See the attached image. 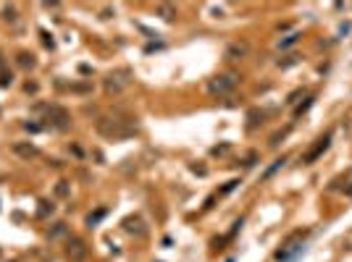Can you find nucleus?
<instances>
[{
  "label": "nucleus",
  "instance_id": "1",
  "mask_svg": "<svg viewBox=\"0 0 352 262\" xmlns=\"http://www.w3.org/2000/svg\"><path fill=\"white\" fill-rule=\"evenodd\" d=\"M97 134L111 139V142H121V139H131L137 134V118L124 116V113H108L100 116L97 121Z\"/></svg>",
  "mask_w": 352,
  "mask_h": 262
},
{
  "label": "nucleus",
  "instance_id": "2",
  "mask_svg": "<svg viewBox=\"0 0 352 262\" xmlns=\"http://www.w3.org/2000/svg\"><path fill=\"white\" fill-rule=\"evenodd\" d=\"M237 84H239V76L237 74H218L208 81V95L213 97H226L237 90Z\"/></svg>",
  "mask_w": 352,
  "mask_h": 262
},
{
  "label": "nucleus",
  "instance_id": "3",
  "mask_svg": "<svg viewBox=\"0 0 352 262\" xmlns=\"http://www.w3.org/2000/svg\"><path fill=\"white\" fill-rule=\"evenodd\" d=\"M42 113H45V121L50 123V128H55V131H66L71 126V116H69V111H63L61 105H45V107H40Z\"/></svg>",
  "mask_w": 352,
  "mask_h": 262
},
{
  "label": "nucleus",
  "instance_id": "4",
  "mask_svg": "<svg viewBox=\"0 0 352 262\" xmlns=\"http://www.w3.org/2000/svg\"><path fill=\"white\" fill-rule=\"evenodd\" d=\"M131 84V71L129 69H116V71H111L105 76V92L108 95H119V92H124L126 86Z\"/></svg>",
  "mask_w": 352,
  "mask_h": 262
},
{
  "label": "nucleus",
  "instance_id": "5",
  "mask_svg": "<svg viewBox=\"0 0 352 262\" xmlns=\"http://www.w3.org/2000/svg\"><path fill=\"white\" fill-rule=\"evenodd\" d=\"M305 236H307L305 231L292 233V236L287 238V242H284V247L276 252V259H279V262H292V257L302 252V242H305Z\"/></svg>",
  "mask_w": 352,
  "mask_h": 262
},
{
  "label": "nucleus",
  "instance_id": "6",
  "mask_svg": "<svg viewBox=\"0 0 352 262\" xmlns=\"http://www.w3.org/2000/svg\"><path fill=\"white\" fill-rule=\"evenodd\" d=\"M87 254H90V247L84 244V238L71 236L69 242H66V257L71 262H82V259H87Z\"/></svg>",
  "mask_w": 352,
  "mask_h": 262
},
{
  "label": "nucleus",
  "instance_id": "7",
  "mask_svg": "<svg viewBox=\"0 0 352 262\" xmlns=\"http://www.w3.org/2000/svg\"><path fill=\"white\" fill-rule=\"evenodd\" d=\"M328 147H331V131H326L323 137H318V139H316V144H313V147H310V149H307L305 155H302V163H316V160L323 155V152H326Z\"/></svg>",
  "mask_w": 352,
  "mask_h": 262
},
{
  "label": "nucleus",
  "instance_id": "8",
  "mask_svg": "<svg viewBox=\"0 0 352 262\" xmlns=\"http://www.w3.org/2000/svg\"><path fill=\"white\" fill-rule=\"evenodd\" d=\"M247 53H250V45L245 39H234V42L226 45V58L229 60H242V58H247Z\"/></svg>",
  "mask_w": 352,
  "mask_h": 262
},
{
  "label": "nucleus",
  "instance_id": "9",
  "mask_svg": "<svg viewBox=\"0 0 352 262\" xmlns=\"http://www.w3.org/2000/svg\"><path fill=\"white\" fill-rule=\"evenodd\" d=\"M13 152H16L21 160H32V158L40 155V149H37L34 144H29V142H13Z\"/></svg>",
  "mask_w": 352,
  "mask_h": 262
},
{
  "label": "nucleus",
  "instance_id": "10",
  "mask_svg": "<svg viewBox=\"0 0 352 262\" xmlns=\"http://www.w3.org/2000/svg\"><path fill=\"white\" fill-rule=\"evenodd\" d=\"M124 228L129 231V233H137V236H145V221H142V217L140 215H131V217H126V221H124Z\"/></svg>",
  "mask_w": 352,
  "mask_h": 262
},
{
  "label": "nucleus",
  "instance_id": "11",
  "mask_svg": "<svg viewBox=\"0 0 352 262\" xmlns=\"http://www.w3.org/2000/svg\"><path fill=\"white\" fill-rule=\"evenodd\" d=\"M16 63L21 66V69H34V55H32V53H18V55H16Z\"/></svg>",
  "mask_w": 352,
  "mask_h": 262
},
{
  "label": "nucleus",
  "instance_id": "12",
  "mask_svg": "<svg viewBox=\"0 0 352 262\" xmlns=\"http://www.w3.org/2000/svg\"><path fill=\"white\" fill-rule=\"evenodd\" d=\"M158 16L166 18V21H173V18H176V8L168 6V3H163V6H158Z\"/></svg>",
  "mask_w": 352,
  "mask_h": 262
},
{
  "label": "nucleus",
  "instance_id": "13",
  "mask_svg": "<svg viewBox=\"0 0 352 262\" xmlns=\"http://www.w3.org/2000/svg\"><path fill=\"white\" fill-rule=\"evenodd\" d=\"M53 212H55V205H53V202H45V200L40 202V207H37V215H40V217H48V215H53Z\"/></svg>",
  "mask_w": 352,
  "mask_h": 262
},
{
  "label": "nucleus",
  "instance_id": "14",
  "mask_svg": "<svg viewBox=\"0 0 352 262\" xmlns=\"http://www.w3.org/2000/svg\"><path fill=\"white\" fill-rule=\"evenodd\" d=\"M103 217H105V210L100 207V210H95V212L87 215V226H90V228H92V226H97V223L103 221Z\"/></svg>",
  "mask_w": 352,
  "mask_h": 262
},
{
  "label": "nucleus",
  "instance_id": "15",
  "mask_svg": "<svg viewBox=\"0 0 352 262\" xmlns=\"http://www.w3.org/2000/svg\"><path fill=\"white\" fill-rule=\"evenodd\" d=\"M250 123H247V128H255L258 123H263V118H266V113H263V111H250Z\"/></svg>",
  "mask_w": 352,
  "mask_h": 262
},
{
  "label": "nucleus",
  "instance_id": "16",
  "mask_svg": "<svg viewBox=\"0 0 352 262\" xmlns=\"http://www.w3.org/2000/svg\"><path fill=\"white\" fill-rule=\"evenodd\" d=\"M313 102H316V97H307V100H305L302 105H297V107H295V116L300 118L302 113H307V111H310V105H313Z\"/></svg>",
  "mask_w": 352,
  "mask_h": 262
},
{
  "label": "nucleus",
  "instance_id": "17",
  "mask_svg": "<svg viewBox=\"0 0 352 262\" xmlns=\"http://www.w3.org/2000/svg\"><path fill=\"white\" fill-rule=\"evenodd\" d=\"M284 163H287V158H279V160H273V165H271V168L266 170V179H271V176H273V173H276V170H279V168H281Z\"/></svg>",
  "mask_w": 352,
  "mask_h": 262
},
{
  "label": "nucleus",
  "instance_id": "18",
  "mask_svg": "<svg viewBox=\"0 0 352 262\" xmlns=\"http://www.w3.org/2000/svg\"><path fill=\"white\" fill-rule=\"evenodd\" d=\"M300 39V34L295 32V34H289V37H284L281 42H279V48H289V45H295V42Z\"/></svg>",
  "mask_w": 352,
  "mask_h": 262
},
{
  "label": "nucleus",
  "instance_id": "19",
  "mask_svg": "<svg viewBox=\"0 0 352 262\" xmlns=\"http://www.w3.org/2000/svg\"><path fill=\"white\" fill-rule=\"evenodd\" d=\"M40 37H42V45H45V48H50V50L55 48V42H53V37H50V34L45 32V29H42V32H40Z\"/></svg>",
  "mask_w": 352,
  "mask_h": 262
},
{
  "label": "nucleus",
  "instance_id": "20",
  "mask_svg": "<svg viewBox=\"0 0 352 262\" xmlns=\"http://www.w3.org/2000/svg\"><path fill=\"white\" fill-rule=\"evenodd\" d=\"M55 194H58V196H69V181H58Z\"/></svg>",
  "mask_w": 352,
  "mask_h": 262
},
{
  "label": "nucleus",
  "instance_id": "21",
  "mask_svg": "<svg viewBox=\"0 0 352 262\" xmlns=\"http://www.w3.org/2000/svg\"><path fill=\"white\" fill-rule=\"evenodd\" d=\"M3 18L6 21H16V6H6L3 8Z\"/></svg>",
  "mask_w": 352,
  "mask_h": 262
},
{
  "label": "nucleus",
  "instance_id": "22",
  "mask_svg": "<svg viewBox=\"0 0 352 262\" xmlns=\"http://www.w3.org/2000/svg\"><path fill=\"white\" fill-rule=\"evenodd\" d=\"M287 134H289V128H284V131H276V134L271 137V147H276V144H279V142H281L284 137H287Z\"/></svg>",
  "mask_w": 352,
  "mask_h": 262
},
{
  "label": "nucleus",
  "instance_id": "23",
  "mask_svg": "<svg viewBox=\"0 0 352 262\" xmlns=\"http://www.w3.org/2000/svg\"><path fill=\"white\" fill-rule=\"evenodd\" d=\"M11 81H13L11 71H3V74H0V86H11Z\"/></svg>",
  "mask_w": 352,
  "mask_h": 262
},
{
  "label": "nucleus",
  "instance_id": "24",
  "mask_svg": "<svg viewBox=\"0 0 352 262\" xmlns=\"http://www.w3.org/2000/svg\"><path fill=\"white\" fill-rule=\"evenodd\" d=\"M63 233H66V226H63V223H58V226L50 231V238H58V236H63Z\"/></svg>",
  "mask_w": 352,
  "mask_h": 262
},
{
  "label": "nucleus",
  "instance_id": "25",
  "mask_svg": "<svg viewBox=\"0 0 352 262\" xmlns=\"http://www.w3.org/2000/svg\"><path fill=\"white\" fill-rule=\"evenodd\" d=\"M297 63V55H289L287 60H279V66H281V69H289V66H295Z\"/></svg>",
  "mask_w": 352,
  "mask_h": 262
},
{
  "label": "nucleus",
  "instance_id": "26",
  "mask_svg": "<svg viewBox=\"0 0 352 262\" xmlns=\"http://www.w3.org/2000/svg\"><path fill=\"white\" fill-rule=\"evenodd\" d=\"M297 97H302V90L292 92V95H289V100H287V105H295V102H297Z\"/></svg>",
  "mask_w": 352,
  "mask_h": 262
},
{
  "label": "nucleus",
  "instance_id": "27",
  "mask_svg": "<svg viewBox=\"0 0 352 262\" xmlns=\"http://www.w3.org/2000/svg\"><path fill=\"white\" fill-rule=\"evenodd\" d=\"M255 160H258V155H255V152H250V155H247V160H245V165L250 168V165H255Z\"/></svg>",
  "mask_w": 352,
  "mask_h": 262
},
{
  "label": "nucleus",
  "instance_id": "28",
  "mask_svg": "<svg viewBox=\"0 0 352 262\" xmlns=\"http://www.w3.org/2000/svg\"><path fill=\"white\" fill-rule=\"evenodd\" d=\"M237 184H239V181H229V184H226V186L221 189V194H229V191H231V189H234Z\"/></svg>",
  "mask_w": 352,
  "mask_h": 262
},
{
  "label": "nucleus",
  "instance_id": "29",
  "mask_svg": "<svg viewBox=\"0 0 352 262\" xmlns=\"http://www.w3.org/2000/svg\"><path fill=\"white\" fill-rule=\"evenodd\" d=\"M229 147L226 144H221V147H213V155H221V152H226Z\"/></svg>",
  "mask_w": 352,
  "mask_h": 262
},
{
  "label": "nucleus",
  "instance_id": "30",
  "mask_svg": "<svg viewBox=\"0 0 352 262\" xmlns=\"http://www.w3.org/2000/svg\"><path fill=\"white\" fill-rule=\"evenodd\" d=\"M24 128H27V131H40V126H37V123H24Z\"/></svg>",
  "mask_w": 352,
  "mask_h": 262
},
{
  "label": "nucleus",
  "instance_id": "31",
  "mask_svg": "<svg viewBox=\"0 0 352 262\" xmlns=\"http://www.w3.org/2000/svg\"><path fill=\"white\" fill-rule=\"evenodd\" d=\"M6 71V60H3V55H0V74Z\"/></svg>",
  "mask_w": 352,
  "mask_h": 262
},
{
  "label": "nucleus",
  "instance_id": "32",
  "mask_svg": "<svg viewBox=\"0 0 352 262\" xmlns=\"http://www.w3.org/2000/svg\"><path fill=\"white\" fill-rule=\"evenodd\" d=\"M344 191H347V196H352V184H349V186H347Z\"/></svg>",
  "mask_w": 352,
  "mask_h": 262
}]
</instances>
